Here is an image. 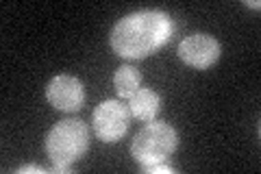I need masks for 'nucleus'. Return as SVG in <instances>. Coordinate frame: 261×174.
I'll return each instance as SVG.
<instances>
[{
    "mask_svg": "<svg viewBox=\"0 0 261 174\" xmlns=\"http://www.w3.org/2000/svg\"><path fill=\"white\" fill-rule=\"evenodd\" d=\"M176 24L163 11H137L111 29V48L124 59H144L172 39Z\"/></svg>",
    "mask_w": 261,
    "mask_h": 174,
    "instance_id": "f257e3e1",
    "label": "nucleus"
},
{
    "mask_svg": "<svg viewBox=\"0 0 261 174\" xmlns=\"http://www.w3.org/2000/svg\"><path fill=\"white\" fill-rule=\"evenodd\" d=\"M89 146V131L85 122L76 118H68L57 122L46 137V153L50 161L61 168H70L85 155Z\"/></svg>",
    "mask_w": 261,
    "mask_h": 174,
    "instance_id": "f03ea898",
    "label": "nucleus"
},
{
    "mask_svg": "<svg viewBox=\"0 0 261 174\" xmlns=\"http://www.w3.org/2000/svg\"><path fill=\"white\" fill-rule=\"evenodd\" d=\"M176 131L166 122H148L135 135L130 144V155L140 165L161 163L176 151Z\"/></svg>",
    "mask_w": 261,
    "mask_h": 174,
    "instance_id": "7ed1b4c3",
    "label": "nucleus"
},
{
    "mask_svg": "<svg viewBox=\"0 0 261 174\" xmlns=\"http://www.w3.org/2000/svg\"><path fill=\"white\" fill-rule=\"evenodd\" d=\"M96 137L105 144L120 142L128 131V109L120 101H105L94 109Z\"/></svg>",
    "mask_w": 261,
    "mask_h": 174,
    "instance_id": "20e7f679",
    "label": "nucleus"
},
{
    "mask_svg": "<svg viewBox=\"0 0 261 174\" xmlns=\"http://www.w3.org/2000/svg\"><path fill=\"white\" fill-rule=\"evenodd\" d=\"M222 55V46L216 37L207 35V33H196V35L185 37L178 44V57L181 61L192 65L198 70H207L211 68Z\"/></svg>",
    "mask_w": 261,
    "mask_h": 174,
    "instance_id": "39448f33",
    "label": "nucleus"
},
{
    "mask_svg": "<svg viewBox=\"0 0 261 174\" xmlns=\"http://www.w3.org/2000/svg\"><path fill=\"white\" fill-rule=\"evenodd\" d=\"M46 98L59 111H79L85 101L83 83L76 77H70V74H59L48 83Z\"/></svg>",
    "mask_w": 261,
    "mask_h": 174,
    "instance_id": "423d86ee",
    "label": "nucleus"
},
{
    "mask_svg": "<svg viewBox=\"0 0 261 174\" xmlns=\"http://www.w3.org/2000/svg\"><path fill=\"white\" fill-rule=\"evenodd\" d=\"M159 96L152 89H137V92L128 98V111L142 122H152L154 115L159 113Z\"/></svg>",
    "mask_w": 261,
    "mask_h": 174,
    "instance_id": "0eeeda50",
    "label": "nucleus"
},
{
    "mask_svg": "<svg viewBox=\"0 0 261 174\" xmlns=\"http://www.w3.org/2000/svg\"><path fill=\"white\" fill-rule=\"evenodd\" d=\"M140 83H142V74L137 68H133V65H120L118 72H116V77H113V85H116V92L120 98H128L133 96L137 89H140Z\"/></svg>",
    "mask_w": 261,
    "mask_h": 174,
    "instance_id": "6e6552de",
    "label": "nucleus"
},
{
    "mask_svg": "<svg viewBox=\"0 0 261 174\" xmlns=\"http://www.w3.org/2000/svg\"><path fill=\"white\" fill-rule=\"evenodd\" d=\"M142 172H146V174H174L176 170H174V168H170V165H166V161H161V163L142 165Z\"/></svg>",
    "mask_w": 261,
    "mask_h": 174,
    "instance_id": "1a4fd4ad",
    "label": "nucleus"
},
{
    "mask_svg": "<svg viewBox=\"0 0 261 174\" xmlns=\"http://www.w3.org/2000/svg\"><path fill=\"white\" fill-rule=\"evenodd\" d=\"M18 172H20V174H24V172H37V174H46V170H44V168H37V165H27V168H20Z\"/></svg>",
    "mask_w": 261,
    "mask_h": 174,
    "instance_id": "9d476101",
    "label": "nucleus"
}]
</instances>
